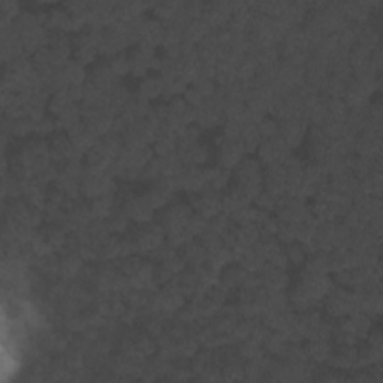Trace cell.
Here are the masks:
<instances>
[{"instance_id":"8fae6325","label":"cell","mask_w":383,"mask_h":383,"mask_svg":"<svg viewBox=\"0 0 383 383\" xmlns=\"http://www.w3.org/2000/svg\"><path fill=\"white\" fill-rule=\"evenodd\" d=\"M68 137L70 142L75 147V150H78L81 154H85L92 147L98 142V137L93 134V130L87 126V123L83 120L77 126H73L72 129L68 130Z\"/></svg>"},{"instance_id":"2e32d148","label":"cell","mask_w":383,"mask_h":383,"mask_svg":"<svg viewBox=\"0 0 383 383\" xmlns=\"http://www.w3.org/2000/svg\"><path fill=\"white\" fill-rule=\"evenodd\" d=\"M179 4L180 2H160L153 5L154 19L164 24L169 23L177 14V9H179Z\"/></svg>"},{"instance_id":"d6986e66","label":"cell","mask_w":383,"mask_h":383,"mask_svg":"<svg viewBox=\"0 0 383 383\" xmlns=\"http://www.w3.org/2000/svg\"><path fill=\"white\" fill-rule=\"evenodd\" d=\"M286 256H288V261L289 263H293V265H301L305 262L307 256H308V252L304 244L301 243H292L289 246H286Z\"/></svg>"},{"instance_id":"3957f363","label":"cell","mask_w":383,"mask_h":383,"mask_svg":"<svg viewBox=\"0 0 383 383\" xmlns=\"http://www.w3.org/2000/svg\"><path fill=\"white\" fill-rule=\"evenodd\" d=\"M325 310L331 318L342 319L353 310V290L342 286H334L323 300Z\"/></svg>"},{"instance_id":"8992f818","label":"cell","mask_w":383,"mask_h":383,"mask_svg":"<svg viewBox=\"0 0 383 383\" xmlns=\"http://www.w3.org/2000/svg\"><path fill=\"white\" fill-rule=\"evenodd\" d=\"M280 123L278 137L282 138L290 150L300 147L308 134V122L304 119H289Z\"/></svg>"},{"instance_id":"7a4b0ae2","label":"cell","mask_w":383,"mask_h":383,"mask_svg":"<svg viewBox=\"0 0 383 383\" xmlns=\"http://www.w3.org/2000/svg\"><path fill=\"white\" fill-rule=\"evenodd\" d=\"M286 142L280 138H271V140H263L258 149V156L259 162L263 164L265 167L270 165H285L286 162L293 156Z\"/></svg>"},{"instance_id":"7c38bea8","label":"cell","mask_w":383,"mask_h":383,"mask_svg":"<svg viewBox=\"0 0 383 383\" xmlns=\"http://www.w3.org/2000/svg\"><path fill=\"white\" fill-rule=\"evenodd\" d=\"M308 360L313 364H323L328 362L331 352H332V345L331 340H308L307 347L304 349Z\"/></svg>"},{"instance_id":"30bf717a","label":"cell","mask_w":383,"mask_h":383,"mask_svg":"<svg viewBox=\"0 0 383 383\" xmlns=\"http://www.w3.org/2000/svg\"><path fill=\"white\" fill-rule=\"evenodd\" d=\"M119 80L120 78L115 75L108 62L96 65L92 69L90 75H88V78H87L88 83L93 84L95 87L99 88V90L105 92V93H110L114 87L119 85L120 84Z\"/></svg>"},{"instance_id":"5b68a950","label":"cell","mask_w":383,"mask_h":383,"mask_svg":"<svg viewBox=\"0 0 383 383\" xmlns=\"http://www.w3.org/2000/svg\"><path fill=\"white\" fill-rule=\"evenodd\" d=\"M192 216H194V209H192V205L172 204V205H168V207L165 209L164 216H162V220H160L159 225L167 234L169 231L187 226Z\"/></svg>"},{"instance_id":"5bb4252c","label":"cell","mask_w":383,"mask_h":383,"mask_svg":"<svg viewBox=\"0 0 383 383\" xmlns=\"http://www.w3.org/2000/svg\"><path fill=\"white\" fill-rule=\"evenodd\" d=\"M137 95L147 102H152V100L157 99L159 96L164 95V84H162V78L160 77L142 78L140 85H138Z\"/></svg>"},{"instance_id":"9a60e30c","label":"cell","mask_w":383,"mask_h":383,"mask_svg":"<svg viewBox=\"0 0 383 383\" xmlns=\"http://www.w3.org/2000/svg\"><path fill=\"white\" fill-rule=\"evenodd\" d=\"M238 141L243 145V149H244V152L247 154V153H256L261 142L263 140H262V137L259 134L256 125H248V126L244 127L243 134H241Z\"/></svg>"},{"instance_id":"52a82bcc","label":"cell","mask_w":383,"mask_h":383,"mask_svg":"<svg viewBox=\"0 0 383 383\" xmlns=\"http://www.w3.org/2000/svg\"><path fill=\"white\" fill-rule=\"evenodd\" d=\"M175 186L172 183L171 179H167V177H162V179L153 182L149 187V190H147V199L150 201L152 207L157 211V210H164L167 209L168 205L171 204V199H172V195L175 192Z\"/></svg>"},{"instance_id":"9c48e42d","label":"cell","mask_w":383,"mask_h":383,"mask_svg":"<svg viewBox=\"0 0 383 383\" xmlns=\"http://www.w3.org/2000/svg\"><path fill=\"white\" fill-rule=\"evenodd\" d=\"M246 157V152L240 141L234 140H225L222 138V142L219 145V165L224 167L229 171L238 167L240 162Z\"/></svg>"},{"instance_id":"ba28073f","label":"cell","mask_w":383,"mask_h":383,"mask_svg":"<svg viewBox=\"0 0 383 383\" xmlns=\"http://www.w3.org/2000/svg\"><path fill=\"white\" fill-rule=\"evenodd\" d=\"M258 276L262 289L267 292H286L289 286V276L286 268H278L265 263L263 270Z\"/></svg>"},{"instance_id":"6da1fadb","label":"cell","mask_w":383,"mask_h":383,"mask_svg":"<svg viewBox=\"0 0 383 383\" xmlns=\"http://www.w3.org/2000/svg\"><path fill=\"white\" fill-rule=\"evenodd\" d=\"M132 240H134L137 255L152 256L156 250L167 241V235L160 225L147 224L142 225V228Z\"/></svg>"},{"instance_id":"ac0fdd59","label":"cell","mask_w":383,"mask_h":383,"mask_svg":"<svg viewBox=\"0 0 383 383\" xmlns=\"http://www.w3.org/2000/svg\"><path fill=\"white\" fill-rule=\"evenodd\" d=\"M108 63H110L111 69L114 70L115 75L119 78H122V77L127 75V73H130V58L125 53H120V54L111 57Z\"/></svg>"},{"instance_id":"277c9868","label":"cell","mask_w":383,"mask_h":383,"mask_svg":"<svg viewBox=\"0 0 383 383\" xmlns=\"http://www.w3.org/2000/svg\"><path fill=\"white\" fill-rule=\"evenodd\" d=\"M127 217L130 219V222L138 224V225H147L150 224L154 217V209L152 207L150 201L147 199L145 195H134L129 196L122 207Z\"/></svg>"},{"instance_id":"4fadbf2b","label":"cell","mask_w":383,"mask_h":383,"mask_svg":"<svg viewBox=\"0 0 383 383\" xmlns=\"http://www.w3.org/2000/svg\"><path fill=\"white\" fill-rule=\"evenodd\" d=\"M205 177H207V187L216 192H222L228 187L231 180V171L224 167H205Z\"/></svg>"},{"instance_id":"e0dca14e","label":"cell","mask_w":383,"mask_h":383,"mask_svg":"<svg viewBox=\"0 0 383 383\" xmlns=\"http://www.w3.org/2000/svg\"><path fill=\"white\" fill-rule=\"evenodd\" d=\"M259 134L262 137V140H271L278 137V130H280V123L278 120H276L273 115H267L263 117L262 120L258 122L256 125Z\"/></svg>"}]
</instances>
